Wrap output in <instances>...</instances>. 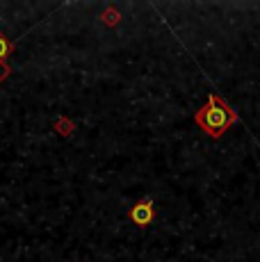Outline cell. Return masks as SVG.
Listing matches in <instances>:
<instances>
[{
    "mask_svg": "<svg viewBox=\"0 0 260 262\" xmlns=\"http://www.w3.org/2000/svg\"><path fill=\"white\" fill-rule=\"evenodd\" d=\"M237 121H240L237 112H235L224 98H219L214 92H210L208 103L194 112V123H197L210 139L224 137L226 130L231 128L233 123H237Z\"/></svg>",
    "mask_w": 260,
    "mask_h": 262,
    "instance_id": "cell-1",
    "label": "cell"
},
{
    "mask_svg": "<svg viewBox=\"0 0 260 262\" xmlns=\"http://www.w3.org/2000/svg\"><path fill=\"white\" fill-rule=\"evenodd\" d=\"M128 219L133 221L137 228H148L153 221L158 219V212H156V201L148 196V199H139L137 203L130 205L128 210Z\"/></svg>",
    "mask_w": 260,
    "mask_h": 262,
    "instance_id": "cell-2",
    "label": "cell"
},
{
    "mask_svg": "<svg viewBox=\"0 0 260 262\" xmlns=\"http://www.w3.org/2000/svg\"><path fill=\"white\" fill-rule=\"evenodd\" d=\"M53 130L59 135V137L69 139L73 133H76V123H73V121L69 119V117H64V114H59V117L53 121Z\"/></svg>",
    "mask_w": 260,
    "mask_h": 262,
    "instance_id": "cell-3",
    "label": "cell"
},
{
    "mask_svg": "<svg viewBox=\"0 0 260 262\" xmlns=\"http://www.w3.org/2000/svg\"><path fill=\"white\" fill-rule=\"evenodd\" d=\"M121 12H119L117 7H112V5H110V7H105L101 14H98V21H101L103 25H107V28H117L119 23H121Z\"/></svg>",
    "mask_w": 260,
    "mask_h": 262,
    "instance_id": "cell-4",
    "label": "cell"
},
{
    "mask_svg": "<svg viewBox=\"0 0 260 262\" xmlns=\"http://www.w3.org/2000/svg\"><path fill=\"white\" fill-rule=\"evenodd\" d=\"M12 53H14V41H9V39L0 32V62H5Z\"/></svg>",
    "mask_w": 260,
    "mask_h": 262,
    "instance_id": "cell-5",
    "label": "cell"
},
{
    "mask_svg": "<svg viewBox=\"0 0 260 262\" xmlns=\"http://www.w3.org/2000/svg\"><path fill=\"white\" fill-rule=\"evenodd\" d=\"M9 73H12L9 64H7V62H0V82H5V80L9 78Z\"/></svg>",
    "mask_w": 260,
    "mask_h": 262,
    "instance_id": "cell-6",
    "label": "cell"
}]
</instances>
